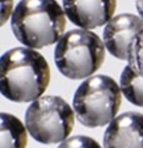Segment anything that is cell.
<instances>
[{
    "instance_id": "cell-1",
    "label": "cell",
    "mask_w": 143,
    "mask_h": 148,
    "mask_svg": "<svg viewBox=\"0 0 143 148\" xmlns=\"http://www.w3.org/2000/svg\"><path fill=\"white\" fill-rule=\"evenodd\" d=\"M50 81L46 59L30 47H14L0 56V93L13 102H30Z\"/></svg>"
},
{
    "instance_id": "cell-2",
    "label": "cell",
    "mask_w": 143,
    "mask_h": 148,
    "mask_svg": "<svg viewBox=\"0 0 143 148\" xmlns=\"http://www.w3.org/2000/svg\"><path fill=\"white\" fill-rule=\"evenodd\" d=\"M65 14L56 0H21L12 13V32L26 47H46L63 36Z\"/></svg>"
},
{
    "instance_id": "cell-3",
    "label": "cell",
    "mask_w": 143,
    "mask_h": 148,
    "mask_svg": "<svg viewBox=\"0 0 143 148\" xmlns=\"http://www.w3.org/2000/svg\"><path fill=\"white\" fill-rule=\"evenodd\" d=\"M105 59V45L88 29H74L56 42L54 60L58 71L72 80L93 75Z\"/></svg>"
},
{
    "instance_id": "cell-4",
    "label": "cell",
    "mask_w": 143,
    "mask_h": 148,
    "mask_svg": "<svg viewBox=\"0 0 143 148\" xmlns=\"http://www.w3.org/2000/svg\"><path fill=\"white\" fill-rule=\"evenodd\" d=\"M121 93V87L109 76L88 77L79 85L74 96L72 106L78 121L89 129L109 125L120 110Z\"/></svg>"
},
{
    "instance_id": "cell-5",
    "label": "cell",
    "mask_w": 143,
    "mask_h": 148,
    "mask_svg": "<svg viewBox=\"0 0 143 148\" xmlns=\"http://www.w3.org/2000/svg\"><path fill=\"white\" fill-rule=\"evenodd\" d=\"M75 110L58 96H41L25 113V126L30 136L42 144L62 143L75 123Z\"/></svg>"
},
{
    "instance_id": "cell-6",
    "label": "cell",
    "mask_w": 143,
    "mask_h": 148,
    "mask_svg": "<svg viewBox=\"0 0 143 148\" xmlns=\"http://www.w3.org/2000/svg\"><path fill=\"white\" fill-rule=\"evenodd\" d=\"M117 0H63V9L72 24L81 29H96L113 18Z\"/></svg>"
},
{
    "instance_id": "cell-7",
    "label": "cell",
    "mask_w": 143,
    "mask_h": 148,
    "mask_svg": "<svg viewBox=\"0 0 143 148\" xmlns=\"http://www.w3.org/2000/svg\"><path fill=\"white\" fill-rule=\"evenodd\" d=\"M142 29V17L130 13L114 16L104 28L102 41H104L105 47L117 59L127 60L130 43Z\"/></svg>"
},
{
    "instance_id": "cell-8",
    "label": "cell",
    "mask_w": 143,
    "mask_h": 148,
    "mask_svg": "<svg viewBox=\"0 0 143 148\" xmlns=\"http://www.w3.org/2000/svg\"><path fill=\"white\" fill-rule=\"evenodd\" d=\"M104 148H143V114L126 112L116 117L105 130Z\"/></svg>"
},
{
    "instance_id": "cell-9",
    "label": "cell",
    "mask_w": 143,
    "mask_h": 148,
    "mask_svg": "<svg viewBox=\"0 0 143 148\" xmlns=\"http://www.w3.org/2000/svg\"><path fill=\"white\" fill-rule=\"evenodd\" d=\"M26 126L9 113H0V148H25Z\"/></svg>"
},
{
    "instance_id": "cell-10",
    "label": "cell",
    "mask_w": 143,
    "mask_h": 148,
    "mask_svg": "<svg viewBox=\"0 0 143 148\" xmlns=\"http://www.w3.org/2000/svg\"><path fill=\"white\" fill-rule=\"evenodd\" d=\"M120 87L122 95L135 106L143 108V76L138 75L129 66L122 70L120 77Z\"/></svg>"
},
{
    "instance_id": "cell-11",
    "label": "cell",
    "mask_w": 143,
    "mask_h": 148,
    "mask_svg": "<svg viewBox=\"0 0 143 148\" xmlns=\"http://www.w3.org/2000/svg\"><path fill=\"white\" fill-rule=\"evenodd\" d=\"M127 66L138 75L143 76V29L133 38L130 43Z\"/></svg>"
},
{
    "instance_id": "cell-12",
    "label": "cell",
    "mask_w": 143,
    "mask_h": 148,
    "mask_svg": "<svg viewBox=\"0 0 143 148\" xmlns=\"http://www.w3.org/2000/svg\"><path fill=\"white\" fill-rule=\"evenodd\" d=\"M58 148H102L95 139L84 135H76L63 140Z\"/></svg>"
},
{
    "instance_id": "cell-13",
    "label": "cell",
    "mask_w": 143,
    "mask_h": 148,
    "mask_svg": "<svg viewBox=\"0 0 143 148\" xmlns=\"http://www.w3.org/2000/svg\"><path fill=\"white\" fill-rule=\"evenodd\" d=\"M13 13V0H0V26L9 20V16Z\"/></svg>"
},
{
    "instance_id": "cell-14",
    "label": "cell",
    "mask_w": 143,
    "mask_h": 148,
    "mask_svg": "<svg viewBox=\"0 0 143 148\" xmlns=\"http://www.w3.org/2000/svg\"><path fill=\"white\" fill-rule=\"evenodd\" d=\"M135 4H137L138 13H139V16L143 18V0H135Z\"/></svg>"
}]
</instances>
